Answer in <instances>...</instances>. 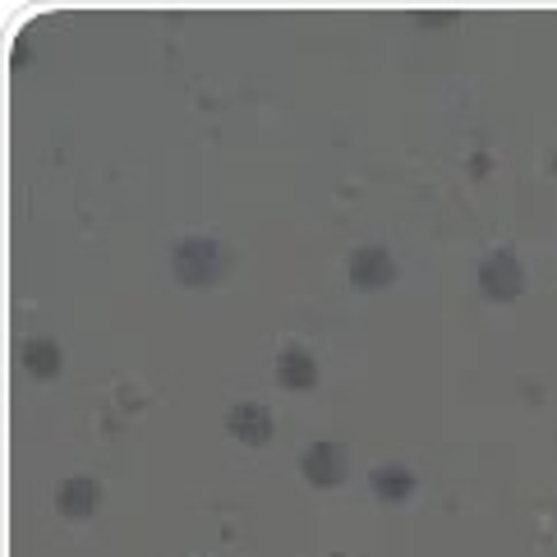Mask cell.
Returning a JSON list of instances; mask_svg holds the SVG:
<instances>
[{
	"mask_svg": "<svg viewBox=\"0 0 557 557\" xmlns=\"http://www.w3.org/2000/svg\"><path fill=\"white\" fill-rule=\"evenodd\" d=\"M171 272L181 286H216V276L226 272V249L208 240V235H189L171 253Z\"/></svg>",
	"mask_w": 557,
	"mask_h": 557,
	"instance_id": "cell-1",
	"label": "cell"
},
{
	"mask_svg": "<svg viewBox=\"0 0 557 557\" xmlns=\"http://www.w3.org/2000/svg\"><path fill=\"white\" fill-rule=\"evenodd\" d=\"M480 290L488 295V300H497V305L521 300V290H525V268H521V258H516L511 249H493L484 263H480Z\"/></svg>",
	"mask_w": 557,
	"mask_h": 557,
	"instance_id": "cell-2",
	"label": "cell"
},
{
	"mask_svg": "<svg viewBox=\"0 0 557 557\" xmlns=\"http://www.w3.org/2000/svg\"><path fill=\"white\" fill-rule=\"evenodd\" d=\"M300 474L313 484V488H336V484H346V474H350V451L342 443H309L305 456H300Z\"/></svg>",
	"mask_w": 557,
	"mask_h": 557,
	"instance_id": "cell-3",
	"label": "cell"
},
{
	"mask_svg": "<svg viewBox=\"0 0 557 557\" xmlns=\"http://www.w3.org/2000/svg\"><path fill=\"white\" fill-rule=\"evenodd\" d=\"M346 276L355 290H387L396 282V263L383 245H360L346 258Z\"/></svg>",
	"mask_w": 557,
	"mask_h": 557,
	"instance_id": "cell-4",
	"label": "cell"
},
{
	"mask_svg": "<svg viewBox=\"0 0 557 557\" xmlns=\"http://www.w3.org/2000/svg\"><path fill=\"white\" fill-rule=\"evenodd\" d=\"M272 424L276 420H272V410L263 401H235L226 410V429H231L235 443H245V447H268L272 433H276Z\"/></svg>",
	"mask_w": 557,
	"mask_h": 557,
	"instance_id": "cell-5",
	"label": "cell"
},
{
	"mask_svg": "<svg viewBox=\"0 0 557 557\" xmlns=\"http://www.w3.org/2000/svg\"><path fill=\"white\" fill-rule=\"evenodd\" d=\"M97 503H102V488H97V480H88V474H70V480L55 488V511L70 516V521H88Z\"/></svg>",
	"mask_w": 557,
	"mask_h": 557,
	"instance_id": "cell-6",
	"label": "cell"
},
{
	"mask_svg": "<svg viewBox=\"0 0 557 557\" xmlns=\"http://www.w3.org/2000/svg\"><path fill=\"white\" fill-rule=\"evenodd\" d=\"M276 383L286 392H313L318 387V360L305 346H286L276 355Z\"/></svg>",
	"mask_w": 557,
	"mask_h": 557,
	"instance_id": "cell-7",
	"label": "cell"
},
{
	"mask_svg": "<svg viewBox=\"0 0 557 557\" xmlns=\"http://www.w3.org/2000/svg\"><path fill=\"white\" fill-rule=\"evenodd\" d=\"M369 488L377 493V503H406V497L414 493V488H420V480H414V470L410 466H377L373 474H369Z\"/></svg>",
	"mask_w": 557,
	"mask_h": 557,
	"instance_id": "cell-8",
	"label": "cell"
},
{
	"mask_svg": "<svg viewBox=\"0 0 557 557\" xmlns=\"http://www.w3.org/2000/svg\"><path fill=\"white\" fill-rule=\"evenodd\" d=\"M18 355H24V369L37 377V383H47V377H55L65 369V355H61V346H55L51 336H28Z\"/></svg>",
	"mask_w": 557,
	"mask_h": 557,
	"instance_id": "cell-9",
	"label": "cell"
}]
</instances>
